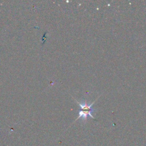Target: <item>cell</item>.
<instances>
[{
  "label": "cell",
  "mask_w": 146,
  "mask_h": 146,
  "mask_svg": "<svg viewBox=\"0 0 146 146\" xmlns=\"http://www.w3.org/2000/svg\"><path fill=\"white\" fill-rule=\"evenodd\" d=\"M99 97L92 103L89 104L87 103L86 101L82 102V103H80L79 102H78L76 99H74L75 101L78 103V104L79 105V106L80 107V109L78 110V117H77V119L75 120V121H76L78 119L81 118L82 120L84 122L86 123L87 119V117L88 116H90L91 117H92V119H95L94 117L92 116V113L95 112L96 110H95L94 108H92V107L93 106V104H94V103L96 101V100L99 98Z\"/></svg>",
  "instance_id": "1"
}]
</instances>
